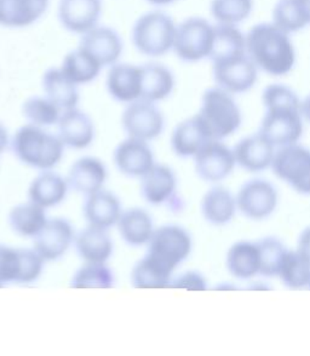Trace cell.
<instances>
[{
  "label": "cell",
  "mask_w": 310,
  "mask_h": 356,
  "mask_svg": "<svg viewBox=\"0 0 310 356\" xmlns=\"http://www.w3.org/2000/svg\"><path fill=\"white\" fill-rule=\"evenodd\" d=\"M74 289H112L114 274L104 263H86L72 277Z\"/></svg>",
  "instance_id": "obj_38"
},
{
  "label": "cell",
  "mask_w": 310,
  "mask_h": 356,
  "mask_svg": "<svg viewBox=\"0 0 310 356\" xmlns=\"http://www.w3.org/2000/svg\"><path fill=\"white\" fill-rule=\"evenodd\" d=\"M298 252L310 262V227L302 232L298 239Z\"/></svg>",
  "instance_id": "obj_44"
},
{
  "label": "cell",
  "mask_w": 310,
  "mask_h": 356,
  "mask_svg": "<svg viewBox=\"0 0 310 356\" xmlns=\"http://www.w3.org/2000/svg\"><path fill=\"white\" fill-rule=\"evenodd\" d=\"M122 127L129 136L141 141H152L164 131L163 113L153 102L138 99L127 106L122 113Z\"/></svg>",
  "instance_id": "obj_11"
},
{
  "label": "cell",
  "mask_w": 310,
  "mask_h": 356,
  "mask_svg": "<svg viewBox=\"0 0 310 356\" xmlns=\"http://www.w3.org/2000/svg\"><path fill=\"white\" fill-rule=\"evenodd\" d=\"M102 66L88 52L78 47L67 54L61 70L76 85L88 84L99 76Z\"/></svg>",
  "instance_id": "obj_35"
},
{
  "label": "cell",
  "mask_w": 310,
  "mask_h": 356,
  "mask_svg": "<svg viewBox=\"0 0 310 356\" xmlns=\"http://www.w3.org/2000/svg\"><path fill=\"white\" fill-rule=\"evenodd\" d=\"M227 268L238 279H251L259 274L261 261L257 243L238 241L227 253Z\"/></svg>",
  "instance_id": "obj_32"
},
{
  "label": "cell",
  "mask_w": 310,
  "mask_h": 356,
  "mask_svg": "<svg viewBox=\"0 0 310 356\" xmlns=\"http://www.w3.org/2000/svg\"><path fill=\"white\" fill-rule=\"evenodd\" d=\"M215 38V26L200 17L184 19L176 29L174 50L184 62L210 58Z\"/></svg>",
  "instance_id": "obj_7"
},
{
  "label": "cell",
  "mask_w": 310,
  "mask_h": 356,
  "mask_svg": "<svg viewBox=\"0 0 310 356\" xmlns=\"http://www.w3.org/2000/svg\"><path fill=\"white\" fill-rule=\"evenodd\" d=\"M274 148L275 147L259 132L240 140L233 152L235 161L240 168L250 172H259L272 166L275 156Z\"/></svg>",
  "instance_id": "obj_19"
},
{
  "label": "cell",
  "mask_w": 310,
  "mask_h": 356,
  "mask_svg": "<svg viewBox=\"0 0 310 356\" xmlns=\"http://www.w3.org/2000/svg\"><path fill=\"white\" fill-rule=\"evenodd\" d=\"M246 52V37L233 24H217L215 26V38L212 47V61L223 60L229 57L245 55Z\"/></svg>",
  "instance_id": "obj_34"
},
{
  "label": "cell",
  "mask_w": 310,
  "mask_h": 356,
  "mask_svg": "<svg viewBox=\"0 0 310 356\" xmlns=\"http://www.w3.org/2000/svg\"><path fill=\"white\" fill-rule=\"evenodd\" d=\"M114 163L127 177H143L154 166V156L146 141L129 137L114 150Z\"/></svg>",
  "instance_id": "obj_17"
},
{
  "label": "cell",
  "mask_w": 310,
  "mask_h": 356,
  "mask_svg": "<svg viewBox=\"0 0 310 356\" xmlns=\"http://www.w3.org/2000/svg\"><path fill=\"white\" fill-rule=\"evenodd\" d=\"M197 115L206 127L212 140L218 141L235 134L243 122L241 111L231 94L218 86L204 92Z\"/></svg>",
  "instance_id": "obj_4"
},
{
  "label": "cell",
  "mask_w": 310,
  "mask_h": 356,
  "mask_svg": "<svg viewBox=\"0 0 310 356\" xmlns=\"http://www.w3.org/2000/svg\"><path fill=\"white\" fill-rule=\"evenodd\" d=\"M147 1L154 5H168L174 3L176 0H147Z\"/></svg>",
  "instance_id": "obj_47"
},
{
  "label": "cell",
  "mask_w": 310,
  "mask_h": 356,
  "mask_svg": "<svg viewBox=\"0 0 310 356\" xmlns=\"http://www.w3.org/2000/svg\"><path fill=\"white\" fill-rule=\"evenodd\" d=\"M42 89L47 99L56 104L62 112L76 107L79 102V92L76 85L67 76L61 68H50L42 76Z\"/></svg>",
  "instance_id": "obj_28"
},
{
  "label": "cell",
  "mask_w": 310,
  "mask_h": 356,
  "mask_svg": "<svg viewBox=\"0 0 310 356\" xmlns=\"http://www.w3.org/2000/svg\"><path fill=\"white\" fill-rule=\"evenodd\" d=\"M68 182L60 175L44 172L33 179L28 191L29 202L42 209L57 207L66 199Z\"/></svg>",
  "instance_id": "obj_30"
},
{
  "label": "cell",
  "mask_w": 310,
  "mask_h": 356,
  "mask_svg": "<svg viewBox=\"0 0 310 356\" xmlns=\"http://www.w3.org/2000/svg\"><path fill=\"white\" fill-rule=\"evenodd\" d=\"M58 137L73 149L88 148L95 138L94 122L86 113L76 108L62 112L58 120Z\"/></svg>",
  "instance_id": "obj_21"
},
{
  "label": "cell",
  "mask_w": 310,
  "mask_h": 356,
  "mask_svg": "<svg viewBox=\"0 0 310 356\" xmlns=\"http://www.w3.org/2000/svg\"><path fill=\"white\" fill-rule=\"evenodd\" d=\"M245 37L246 52L259 70L282 76L295 67L296 51L291 39L275 24H257Z\"/></svg>",
  "instance_id": "obj_2"
},
{
  "label": "cell",
  "mask_w": 310,
  "mask_h": 356,
  "mask_svg": "<svg viewBox=\"0 0 310 356\" xmlns=\"http://www.w3.org/2000/svg\"><path fill=\"white\" fill-rule=\"evenodd\" d=\"M236 199L227 188L212 187L204 195L202 212L204 218L213 225H225L231 222L236 210Z\"/></svg>",
  "instance_id": "obj_31"
},
{
  "label": "cell",
  "mask_w": 310,
  "mask_h": 356,
  "mask_svg": "<svg viewBox=\"0 0 310 356\" xmlns=\"http://www.w3.org/2000/svg\"><path fill=\"white\" fill-rule=\"evenodd\" d=\"M141 99L154 104L172 94L174 76L168 67L152 62L141 66Z\"/></svg>",
  "instance_id": "obj_27"
},
{
  "label": "cell",
  "mask_w": 310,
  "mask_h": 356,
  "mask_svg": "<svg viewBox=\"0 0 310 356\" xmlns=\"http://www.w3.org/2000/svg\"><path fill=\"white\" fill-rule=\"evenodd\" d=\"M8 145H9V135H8V130H6L4 125L0 122V154L6 149Z\"/></svg>",
  "instance_id": "obj_45"
},
{
  "label": "cell",
  "mask_w": 310,
  "mask_h": 356,
  "mask_svg": "<svg viewBox=\"0 0 310 356\" xmlns=\"http://www.w3.org/2000/svg\"><path fill=\"white\" fill-rule=\"evenodd\" d=\"M213 79L229 94H244L257 83L259 68L247 54L212 61Z\"/></svg>",
  "instance_id": "obj_10"
},
{
  "label": "cell",
  "mask_w": 310,
  "mask_h": 356,
  "mask_svg": "<svg viewBox=\"0 0 310 356\" xmlns=\"http://www.w3.org/2000/svg\"><path fill=\"white\" fill-rule=\"evenodd\" d=\"M102 14V0H61L58 19L73 33L84 34L97 27Z\"/></svg>",
  "instance_id": "obj_15"
},
{
  "label": "cell",
  "mask_w": 310,
  "mask_h": 356,
  "mask_svg": "<svg viewBox=\"0 0 310 356\" xmlns=\"http://www.w3.org/2000/svg\"><path fill=\"white\" fill-rule=\"evenodd\" d=\"M107 179V169L97 158L84 156L72 165L67 182L72 189L84 195H91L101 191Z\"/></svg>",
  "instance_id": "obj_23"
},
{
  "label": "cell",
  "mask_w": 310,
  "mask_h": 356,
  "mask_svg": "<svg viewBox=\"0 0 310 356\" xmlns=\"http://www.w3.org/2000/svg\"><path fill=\"white\" fill-rule=\"evenodd\" d=\"M259 250L261 268L259 274L267 277H279L282 261L287 250L280 240L274 236H268L257 243Z\"/></svg>",
  "instance_id": "obj_41"
},
{
  "label": "cell",
  "mask_w": 310,
  "mask_h": 356,
  "mask_svg": "<svg viewBox=\"0 0 310 356\" xmlns=\"http://www.w3.org/2000/svg\"><path fill=\"white\" fill-rule=\"evenodd\" d=\"M262 102L267 112L259 134L274 147L296 145L303 135L302 102L286 85L272 84L264 89Z\"/></svg>",
  "instance_id": "obj_1"
},
{
  "label": "cell",
  "mask_w": 310,
  "mask_h": 356,
  "mask_svg": "<svg viewBox=\"0 0 310 356\" xmlns=\"http://www.w3.org/2000/svg\"><path fill=\"white\" fill-rule=\"evenodd\" d=\"M302 114L307 122H310V95H308L307 99L302 102Z\"/></svg>",
  "instance_id": "obj_46"
},
{
  "label": "cell",
  "mask_w": 310,
  "mask_h": 356,
  "mask_svg": "<svg viewBox=\"0 0 310 356\" xmlns=\"http://www.w3.org/2000/svg\"><path fill=\"white\" fill-rule=\"evenodd\" d=\"M76 248L86 263H106L113 252V243L106 229L90 225L76 236Z\"/></svg>",
  "instance_id": "obj_29"
},
{
  "label": "cell",
  "mask_w": 310,
  "mask_h": 356,
  "mask_svg": "<svg viewBox=\"0 0 310 356\" xmlns=\"http://www.w3.org/2000/svg\"><path fill=\"white\" fill-rule=\"evenodd\" d=\"M195 172L206 182H221L234 170V152L218 140H211L194 155Z\"/></svg>",
  "instance_id": "obj_13"
},
{
  "label": "cell",
  "mask_w": 310,
  "mask_h": 356,
  "mask_svg": "<svg viewBox=\"0 0 310 356\" xmlns=\"http://www.w3.org/2000/svg\"><path fill=\"white\" fill-rule=\"evenodd\" d=\"M236 207L250 220H264L277 209V189L266 179L256 178L247 181L240 188Z\"/></svg>",
  "instance_id": "obj_12"
},
{
  "label": "cell",
  "mask_w": 310,
  "mask_h": 356,
  "mask_svg": "<svg viewBox=\"0 0 310 356\" xmlns=\"http://www.w3.org/2000/svg\"><path fill=\"white\" fill-rule=\"evenodd\" d=\"M148 244L146 257L169 275L188 258L193 248L188 232L174 225H163L154 230Z\"/></svg>",
  "instance_id": "obj_5"
},
{
  "label": "cell",
  "mask_w": 310,
  "mask_h": 356,
  "mask_svg": "<svg viewBox=\"0 0 310 356\" xmlns=\"http://www.w3.org/2000/svg\"><path fill=\"white\" fill-rule=\"evenodd\" d=\"M142 178L141 193L148 204L159 207L171 204L172 211L181 210V199L177 197V178L174 170L164 164H154Z\"/></svg>",
  "instance_id": "obj_14"
},
{
  "label": "cell",
  "mask_w": 310,
  "mask_h": 356,
  "mask_svg": "<svg viewBox=\"0 0 310 356\" xmlns=\"http://www.w3.org/2000/svg\"><path fill=\"white\" fill-rule=\"evenodd\" d=\"M112 99L122 104H131L141 99V67L132 65H113L106 81Z\"/></svg>",
  "instance_id": "obj_20"
},
{
  "label": "cell",
  "mask_w": 310,
  "mask_h": 356,
  "mask_svg": "<svg viewBox=\"0 0 310 356\" xmlns=\"http://www.w3.org/2000/svg\"><path fill=\"white\" fill-rule=\"evenodd\" d=\"M272 172L302 195H310V149L300 145L277 150L272 160Z\"/></svg>",
  "instance_id": "obj_8"
},
{
  "label": "cell",
  "mask_w": 310,
  "mask_h": 356,
  "mask_svg": "<svg viewBox=\"0 0 310 356\" xmlns=\"http://www.w3.org/2000/svg\"><path fill=\"white\" fill-rule=\"evenodd\" d=\"M171 277L145 257L132 269L131 282L136 289H165L171 287Z\"/></svg>",
  "instance_id": "obj_42"
},
{
  "label": "cell",
  "mask_w": 310,
  "mask_h": 356,
  "mask_svg": "<svg viewBox=\"0 0 310 356\" xmlns=\"http://www.w3.org/2000/svg\"><path fill=\"white\" fill-rule=\"evenodd\" d=\"M62 111L50 99L34 96L27 99L22 107L24 117L35 127H51L58 124Z\"/></svg>",
  "instance_id": "obj_40"
},
{
  "label": "cell",
  "mask_w": 310,
  "mask_h": 356,
  "mask_svg": "<svg viewBox=\"0 0 310 356\" xmlns=\"http://www.w3.org/2000/svg\"><path fill=\"white\" fill-rule=\"evenodd\" d=\"M117 225L122 239L135 248L148 244L154 233L151 215L140 207L122 212Z\"/></svg>",
  "instance_id": "obj_26"
},
{
  "label": "cell",
  "mask_w": 310,
  "mask_h": 356,
  "mask_svg": "<svg viewBox=\"0 0 310 356\" xmlns=\"http://www.w3.org/2000/svg\"><path fill=\"white\" fill-rule=\"evenodd\" d=\"M254 9L252 0H211L210 10L220 24H236L249 19Z\"/></svg>",
  "instance_id": "obj_39"
},
{
  "label": "cell",
  "mask_w": 310,
  "mask_h": 356,
  "mask_svg": "<svg viewBox=\"0 0 310 356\" xmlns=\"http://www.w3.org/2000/svg\"><path fill=\"white\" fill-rule=\"evenodd\" d=\"M211 140L206 127L197 114L174 127L171 136V147L179 158H189L197 154Z\"/></svg>",
  "instance_id": "obj_22"
},
{
  "label": "cell",
  "mask_w": 310,
  "mask_h": 356,
  "mask_svg": "<svg viewBox=\"0 0 310 356\" xmlns=\"http://www.w3.org/2000/svg\"><path fill=\"white\" fill-rule=\"evenodd\" d=\"M122 215V205L113 193L99 191L91 194L84 204V216L90 225L101 229H108Z\"/></svg>",
  "instance_id": "obj_25"
},
{
  "label": "cell",
  "mask_w": 310,
  "mask_h": 356,
  "mask_svg": "<svg viewBox=\"0 0 310 356\" xmlns=\"http://www.w3.org/2000/svg\"><path fill=\"white\" fill-rule=\"evenodd\" d=\"M44 258L35 250L13 249L0 245V286L8 282L31 284L38 280Z\"/></svg>",
  "instance_id": "obj_9"
},
{
  "label": "cell",
  "mask_w": 310,
  "mask_h": 356,
  "mask_svg": "<svg viewBox=\"0 0 310 356\" xmlns=\"http://www.w3.org/2000/svg\"><path fill=\"white\" fill-rule=\"evenodd\" d=\"M11 147L21 163L39 170L56 166L65 152V145L60 137L33 124L24 125L17 130Z\"/></svg>",
  "instance_id": "obj_3"
},
{
  "label": "cell",
  "mask_w": 310,
  "mask_h": 356,
  "mask_svg": "<svg viewBox=\"0 0 310 356\" xmlns=\"http://www.w3.org/2000/svg\"><path fill=\"white\" fill-rule=\"evenodd\" d=\"M309 289H310V282H309Z\"/></svg>",
  "instance_id": "obj_48"
},
{
  "label": "cell",
  "mask_w": 310,
  "mask_h": 356,
  "mask_svg": "<svg viewBox=\"0 0 310 356\" xmlns=\"http://www.w3.org/2000/svg\"><path fill=\"white\" fill-rule=\"evenodd\" d=\"M79 47L88 52L101 66H113L122 56V40L114 29L95 27L83 34Z\"/></svg>",
  "instance_id": "obj_18"
},
{
  "label": "cell",
  "mask_w": 310,
  "mask_h": 356,
  "mask_svg": "<svg viewBox=\"0 0 310 356\" xmlns=\"http://www.w3.org/2000/svg\"><path fill=\"white\" fill-rule=\"evenodd\" d=\"M279 277L282 279L284 285L292 290H300L309 286V261L303 257L298 251L287 250L279 272Z\"/></svg>",
  "instance_id": "obj_37"
},
{
  "label": "cell",
  "mask_w": 310,
  "mask_h": 356,
  "mask_svg": "<svg viewBox=\"0 0 310 356\" xmlns=\"http://www.w3.org/2000/svg\"><path fill=\"white\" fill-rule=\"evenodd\" d=\"M47 223L45 209L34 202L19 204L9 213V225L15 234L24 238L37 236Z\"/></svg>",
  "instance_id": "obj_33"
},
{
  "label": "cell",
  "mask_w": 310,
  "mask_h": 356,
  "mask_svg": "<svg viewBox=\"0 0 310 356\" xmlns=\"http://www.w3.org/2000/svg\"><path fill=\"white\" fill-rule=\"evenodd\" d=\"M49 0H0V26L22 29L45 14Z\"/></svg>",
  "instance_id": "obj_24"
},
{
  "label": "cell",
  "mask_w": 310,
  "mask_h": 356,
  "mask_svg": "<svg viewBox=\"0 0 310 356\" xmlns=\"http://www.w3.org/2000/svg\"><path fill=\"white\" fill-rule=\"evenodd\" d=\"M74 239V230L65 218L47 220L34 240V250L44 261H56L70 249Z\"/></svg>",
  "instance_id": "obj_16"
},
{
  "label": "cell",
  "mask_w": 310,
  "mask_h": 356,
  "mask_svg": "<svg viewBox=\"0 0 310 356\" xmlns=\"http://www.w3.org/2000/svg\"><path fill=\"white\" fill-rule=\"evenodd\" d=\"M272 24L286 33H295L310 24V17L301 0H279L272 10Z\"/></svg>",
  "instance_id": "obj_36"
},
{
  "label": "cell",
  "mask_w": 310,
  "mask_h": 356,
  "mask_svg": "<svg viewBox=\"0 0 310 356\" xmlns=\"http://www.w3.org/2000/svg\"><path fill=\"white\" fill-rule=\"evenodd\" d=\"M176 24L169 15L151 11L142 15L132 29V42L137 51L149 57L164 56L174 49Z\"/></svg>",
  "instance_id": "obj_6"
},
{
  "label": "cell",
  "mask_w": 310,
  "mask_h": 356,
  "mask_svg": "<svg viewBox=\"0 0 310 356\" xmlns=\"http://www.w3.org/2000/svg\"><path fill=\"white\" fill-rule=\"evenodd\" d=\"M171 287L189 291H205L207 289L206 279L200 273L192 270L179 275L171 282Z\"/></svg>",
  "instance_id": "obj_43"
}]
</instances>
